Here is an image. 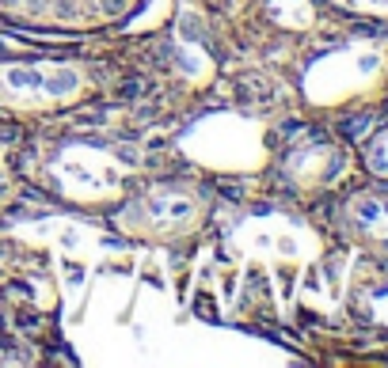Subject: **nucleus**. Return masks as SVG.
<instances>
[{"mask_svg":"<svg viewBox=\"0 0 388 368\" xmlns=\"http://www.w3.org/2000/svg\"><path fill=\"white\" fill-rule=\"evenodd\" d=\"M214 213V194L194 178H149L115 209V228L141 243L191 239Z\"/></svg>","mask_w":388,"mask_h":368,"instance_id":"nucleus-1","label":"nucleus"},{"mask_svg":"<svg viewBox=\"0 0 388 368\" xmlns=\"http://www.w3.org/2000/svg\"><path fill=\"white\" fill-rule=\"evenodd\" d=\"M362 156H365V167H369L377 178H384V183H388V129L373 133Z\"/></svg>","mask_w":388,"mask_h":368,"instance_id":"nucleus-4","label":"nucleus"},{"mask_svg":"<svg viewBox=\"0 0 388 368\" xmlns=\"http://www.w3.org/2000/svg\"><path fill=\"white\" fill-rule=\"evenodd\" d=\"M141 0H0V19L50 35H88L130 19Z\"/></svg>","mask_w":388,"mask_h":368,"instance_id":"nucleus-2","label":"nucleus"},{"mask_svg":"<svg viewBox=\"0 0 388 368\" xmlns=\"http://www.w3.org/2000/svg\"><path fill=\"white\" fill-rule=\"evenodd\" d=\"M88 72L76 65L31 61V65H0V107L8 110H61L88 95Z\"/></svg>","mask_w":388,"mask_h":368,"instance_id":"nucleus-3","label":"nucleus"}]
</instances>
